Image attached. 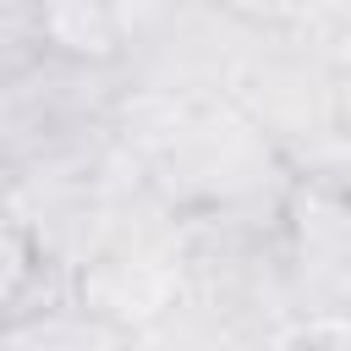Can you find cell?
I'll return each instance as SVG.
<instances>
[{
    "label": "cell",
    "mask_w": 351,
    "mask_h": 351,
    "mask_svg": "<svg viewBox=\"0 0 351 351\" xmlns=\"http://www.w3.org/2000/svg\"><path fill=\"white\" fill-rule=\"evenodd\" d=\"M115 137L176 219L274 214L296 181L285 148L230 93H126Z\"/></svg>",
    "instance_id": "obj_1"
},
{
    "label": "cell",
    "mask_w": 351,
    "mask_h": 351,
    "mask_svg": "<svg viewBox=\"0 0 351 351\" xmlns=\"http://www.w3.org/2000/svg\"><path fill=\"white\" fill-rule=\"evenodd\" d=\"M132 82L121 66L44 55L11 88H0V165H44L115 137Z\"/></svg>",
    "instance_id": "obj_2"
},
{
    "label": "cell",
    "mask_w": 351,
    "mask_h": 351,
    "mask_svg": "<svg viewBox=\"0 0 351 351\" xmlns=\"http://www.w3.org/2000/svg\"><path fill=\"white\" fill-rule=\"evenodd\" d=\"M269 27L230 0H176L121 60L132 93H230Z\"/></svg>",
    "instance_id": "obj_3"
},
{
    "label": "cell",
    "mask_w": 351,
    "mask_h": 351,
    "mask_svg": "<svg viewBox=\"0 0 351 351\" xmlns=\"http://www.w3.org/2000/svg\"><path fill=\"white\" fill-rule=\"evenodd\" d=\"M132 329L93 313L82 296H55L0 324V351H132Z\"/></svg>",
    "instance_id": "obj_4"
},
{
    "label": "cell",
    "mask_w": 351,
    "mask_h": 351,
    "mask_svg": "<svg viewBox=\"0 0 351 351\" xmlns=\"http://www.w3.org/2000/svg\"><path fill=\"white\" fill-rule=\"evenodd\" d=\"M49 55L121 66L126 60V11L121 0H33Z\"/></svg>",
    "instance_id": "obj_5"
},
{
    "label": "cell",
    "mask_w": 351,
    "mask_h": 351,
    "mask_svg": "<svg viewBox=\"0 0 351 351\" xmlns=\"http://www.w3.org/2000/svg\"><path fill=\"white\" fill-rule=\"evenodd\" d=\"M55 296H71V274L49 263V252L38 247V236L0 208V324L38 307V302H55Z\"/></svg>",
    "instance_id": "obj_6"
},
{
    "label": "cell",
    "mask_w": 351,
    "mask_h": 351,
    "mask_svg": "<svg viewBox=\"0 0 351 351\" xmlns=\"http://www.w3.org/2000/svg\"><path fill=\"white\" fill-rule=\"evenodd\" d=\"M44 55H49V44L38 27V5L33 0H0V88H11Z\"/></svg>",
    "instance_id": "obj_7"
},
{
    "label": "cell",
    "mask_w": 351,
    "mask_h": 351,
    "mask_svg": "<svg viewBox=\"0 0 351 351\" xmlns=\"http://www.w3.org/2000/svg\"><path fill=\"white\" fill-rule=\"evenodd\" d=\"M132 351H181V335H176L170 324H159V329H143V335L132 340Z\"/></svg>",
    "instance_id": "obj_8"
}]
</instances>
